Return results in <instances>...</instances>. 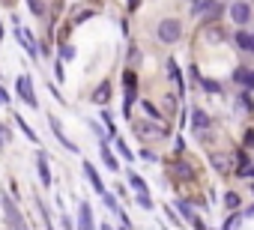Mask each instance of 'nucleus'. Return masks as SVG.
I'll return each instance as SVG.
<instances>
[{
  "label": "nucleus",
  "instance_id": "1",
  "mask_svg": "<svg viewBox=\"0 0 254 230\" xmlns=\"http://www.w3.org/2000/svg\"><path fill=\"white\" fill-rule=\"evenodd\" d=\"M0 209H3V218H6V227H9V230H27V224H24V218H21L15 200H12L9 194H0Z\"/></svg>",
  "mask_w": 254,
  "mask_h": 230
},
{
  "label": "nucleus",
  "instance_id": "2",
  "mask_svg": "<svg viewBox=\"0 0 254 230\" xmlns=\"http://www.w3.org/2000/svg\"><path fill=\"white\" fill-rule=\"evenodd\" d=\"M156 36H159V42H180V36H183V24H180L177 18H165V21H159Z\"/></svg>",
  "mask_w": 254,
  "mask_h": 230
},
{
  "label": "nucleus",
  "instance_id": "3",
  "mask_svg": "<svg viewBox=\"0 0 254 230\" xmlns=\"http://www.w3.org/2000/svg\"><path fill=\"white\" fill-rule=\"evenodd\" d=\"M221 3L218 0H191V15H206V18H218L221 15Z\"/></svg>",
  "mask_w": 254,
  "mask_h": 230
},
{
  "label": "nucleus",
  "instance_id": "4",
  "mask_svg": "<svg viewBox=\"0 0 254 230\" xmlns=\"http://www.w3.org/2000/svg\"><path fill=\"white\" fill-rule=\"evenodd\" d=\"M15 90H18V96H21L30 108H39V99H36V93H33V78H30V75H18Z\"/></svg>",
  "mask_w": 254,
  "mask_h": 230
},
{
  "label": "nucleus",
  "instance_id": "5",
  "mask_svg": "<svg viewBox=\"0 0 254 230\" xmlns=\"http://www.w3.org/2000/svg\"><path fill=\"white\" fill-rule=\"evenodd\" d=\"M15 39L21 42V48H27V54H30V57H36V54H39V48H36V42H33V33H30L27 27H21V24H18V18H15Z\"/></svg>",
  "mask_w": 254,
  "mask_h": 230
},
{
  "label": "nucleus",
  "instance_id": "6",
  "mask_svg": "<svg viewBox=\"0 0 254 230\" xmlns=\"http://www.w3.org/2000/svg\"><path fill=\"white\" fill-rule=\"evenodd\" d=\"M230 18L242 27V24H248L251 21V6L245 3V0H236V3H230Z\"/></svg>",
  "mask_w": 254,
  "mask_h": 230
},
{
  "label": "nucleus",
  "instance_id": "7",
  "mask_svg": "<svg viewBox=\"0 0 254 230\" xmlns=\"http://www.w3.org/2000/svg\"><path fill=\"white\" fill-rule=\"evenodd\" d=\"M48 126L54 129V138H57V141H60V144H63V147L69 150V153H78V147H75V144H72V141L66 138V132H63V126H60V120L54 117V114H48Z\"/></svg>",
  "mask_w": 254,
  "mask_h": 230
},
{
  "label": "nucleus",
  "instance_id": "8",
  "mask_svg": "<svg viewBox=\"0 0 254 230\" xmlns=\"http://www.w3.org/2000/svg\"><path fill=\"white\" fill-rule=\"evenodd\" d=\"M233 81L242 87V90H254V69H248V66H239L236 72H233Z\"/></svg>",
  "mask_w": 254,
  "mask_h": 230
},
{
  "label": "nucleus",
  "instance_id": "9",
  "mask_svg": "<svg viewBox=\"0 0 254 230\" xmlns=\"http://www.w3.org/2000/svg\"><path fill=\"white\" fill-rule=\"evenodd\" d=\"M209 129V114L203 108H191V132H206Z\"/></svg>",
  "mask_w": 254,
  "mask_h": 230
},
{
  "label": "nucleus",
  "instance_id": "10",
  "mask_svg": "<svg viewBox=\"0 0 254 230\" xmlns=\"http://www.w3.org/2000/svg\"><path fill=\"white\" fill-rule=\"evenodd\" d=\"M36 171H39L42 185H51V168H48V153H45V150L36 153Z\"/></svg>",
  "mask_w": 254,
  "mask_h": 230
},
{
  "label": "nucleus",
  "instance_id": "11",
  "mask_svg": "<svg viewBox=\"0 0 254 230\" xmlns=\"http://www.w3.org/2000/svg\"><path fill=\"white\" fill-rule=\"evenodd\" d=\"M78 230H96L93 227V209H90V203L78 206Z\"/></svg>",
  "mask_w": 254,
  "mask_h": 230
},
{
  "label": "nucleus",
  "instance_id": "12",
  "mask_svg": "<svg viewBox=\"0 0 254 230\" xmlns=\"http://www.w3.org/2000/svg\"><path fill=\"white\" fill-rule=\"evenodd\" d=\"M84 173H87V179H90V185L96 188V194H105V182H102V176L96 173V168H93L90 162H84Z\"/></svg>",
  "mask_w": 254,
  "mask_h": 230
},
{
  "label": "nucleus",
  "instance_id": "13",
  "mask_svg": "<svg viewBox=\"0 0 254 230\" xmlns=\"http://www.w3.org/2000/svg\"><path fill=\"white\" fill-rule=\"evenodd\" d=\"M135 132L141 135V138H162L165 132L159 129V126H153V123H135Z\"/></svg>",
  "mask_w": 254,
  "mask_h": 230
},
{
  "label": "nucleus",
  "instance_id": "14",
  "mask_svg": "<svg viewBox=\"0 0 254 230\" xmlns=\"http://www.w3.org/2000/svg\"><path fill=\"white\" fill-rule=\"evenodd\" d=\"M233 39H236V45H239L242 51H248V54H254V33H245V30H239V33H236Z\"/></svg>",
  "mask_w": 254,
  "mask_h": 230
},
{
  "label": "nucleus",
  "instance_id": "15",
  "mask_svg": "<svg viewBox=\"0 0 254 230\" xmlns=\"http://www.w3.org/2000/svg\"><path fill=\"white\" fill-rule=\"evenodd\" d=\"M99 147H102V162L111 168V171H120V162L114 159V153L108 150V141H99Z\"/></svg>",
  "mask_w": 254,
  "mask_h": 230
},
{
  "label": "nucleus",
  "instance_id": "16",
  "mask_svg": "<svg viewBox=\"0 0 254 230\" xmlns=\"http://www.w3.org/2000/svg\"><path fill=\"white\" fill-rule=\"evenodd\" d=\"M168 72H171V81H174L177 93H183V78H180V69H177V63H174V60H168Z\"/></svg>",
  "mask_w": 254,
  "mask_h": 230
},
{
  "label": "nucleus",
  "instance_id": "17",
  "mask_svg": "<svg viewBox=\"0 0 254 230\" xmlns=\"http://www.w3.org/2000/svg\"><path fill=\"white\" fill-rule=\"evenodd\" d=\"M15 123H18V129L24 132V138H27V141H33V144H39V135H36V132H33V129H30V126L24 123V117H15Z\"/></svg>",
  "mask_w": 254,
  "mask_h": 230
},
{
  "label": "nucleus",
  "instance_id": "18",
  "mask_svg": "<svg viewBox=\"0 0 254 230\" xmlns=\"http://www.w3.org/2000/svg\"><path fill=\"white\" fill-rule=\"evenodd\" d=\"M108 99H111V84H102V87H99V90L93 93V102H99V105H105Z\"/></svg>",
  "mask_w": 254,
  "mask_h": 230
},
{
  "label": "nucleus",
  "instance_id": "19",
  "mask_svg": "<svg viewBox=\"0 0 254 230\" xmlns=\"http://www.w3.org/2000/svg\"><path fill=\"white\" fill-rule=\"evenodd\" d=\"M114 147H117V153H120V156H123L126 162H135V153H132L129 147H126V144H123L120 138H114Z\"/></svg>",
  "mask_w": 254,
  "mask_h": 230
},
{
  "label": "nucleus",
  "instance_id": "20",
  "mask_svg": "<svg viewBox=\"0 0 254 230\" xmlns=\"http://www.w3.org/2000/svg\"><path fill=\"white\" fill-rule=\"evenodd\" d=\"M177 209H180V215L191 224V218H194V209H191V203H186V200H177Z\"/></svg>",
  "mask_w": 254,
  "mask_h": 230
},
{
  "label": "nucleus",
  "instance_id": "21",
  "mask_svg": "<svg viewBox=\"0 0 254 230\" xmlns=\"http://www.w3.org/2000/svg\"><path fill=\"white\" fill-rule=\"evenodd\" d=\"M141 111H147V117H153V120H162V111H156L153 102H141Z\"/></svg>",
  "mask_w": 254,
  "mask_h": 230
},
{
  "label": "nucleus",
  "instance_id": "22",
  "mask_svg": "<svg viewBox=\"0 0 254 230\" xmlns=\"http://www.w3.org/2000/svg\"><path fill=\"white\" fill-rule=\"evenodd\" d=\"M129 182H132V188H135V191H147V182H144L138 173H129Z\"/></svg>",
  "mask_w": 254,
  "mask_h": 230
},
{
  "label": "nucleus",
  "instance_id": "23",
  "mask_svg": "<svg viewBox=\"0 0 254 230\" xmlns=\"http://www.w3.org/2000/svg\"><path fill=\"white\" fill-rule=\"evenodd\" d=\"M138 206H141V209H153V197H150L147 191H138Z\"/></svg>",
  "mask_w": 254,
  "mask_h": 230
},
{
  "label": "nucleus",
  "instance_id": "24",
  "mask_svg": "<svg viewBox=\"0 0 254 230\" xmlns=\"http://www.w3.org/2000/svg\"><path fill=\"white\" fill-rule=\"evenodd\" d=\"M200 84H203V90H206V93H221V87H218V81H209V78H203Z\"/></svg>",
  "mask_w": 254,
  "mask_h": 230
},
{
  "label": "nucleus",
  "instance_id": "25",
  "mask_svg": "<svg viewBox=\"0 0 254 230\" xmlns=\"http://www.w3.org/2000/svg\"><path fill=\"white\" fill-rule=\"evenodd\" d=\"M224 203H227V209H236V206H239V194H233V191L224 194Z\"/></svg>",
  "mask_w": 254,
  "mask_h": 230
},
{
  "label": "nucleus",
  "instance_id": "26",
  "mask_svg": "<svg viewBox=\"0 0 254 230\" xmlns=\"http://www.w3.org/2000/svg\"><path fill=\"white\" fill-rule=\"evenodd\" d=\"M72 57H75V48L72 45H63L60 48V60H72Z\"/></svg>",
  "mask_w": 254,
  "mask_h": 230
},
{
  "label": "nucleus",
  "instance_id": "27",
  "mask_svg": "<svg viewBox=\"0 0 254 230\" xmlns=\"http://www.w3.org/2000/svg\"><path fill=\"white\" fill-rule=\"evenodd\" d=\"M236 105H242L245 111H251V108H254V105H251V99H248V90H245V93H242V96L236 99Z\"/></svg>",
  "mask_w": 254,
  "mask_h": 230
},
{
  "label": "nucleus",
  "instance_id": "28",
  "mask_svg": "<svg viewBox=\"0 0 254 230\" xmlns=\"http://www.w3.org/2000/svg\"><path fill=\"white\" fill-rule=\"evenodd\" d=\"M27 3H30V9H33V15H42V3H39V0H27Z\"/></svg>",
  "mask_w": 254,
  "mask_h": 230
},
{
  "label": "nucleus",
  "instance_id": "29",
  "mask_svg": "<svg viewBox=\"0 0 254 230\" xmlns=\"http://www.w3.org/2000/svg\"><path fill=\"white\" fill-rule=\"evenodd\" d=\"M141 159H144V162H156V153H150V150H141Z\"/></svg>",
  "mask_w": 254,
  "mask_h": 230
},
{
  "label": "nucleus",
  "instance_id": "30",
  "mask_svg": "<svg viewBox=\"0 0 254 230\" xmlns=\"http://www.w3.org/2000/svg\"><path fill=\"white\" fill-rule=\"evenodd\" d=\"M0 102H3V105H6V102H9V93H6V90H3V87H0Z\"/></svg>",
  "mask_w": 254,
  "mask_h": 230
},
{
  "label": "nucleus",
  "instance_id": "31",
  "mask_svg": "<svg viewBox=\"0 0 254 230\" xmlns=\"http://www.w3.org/2000/svg\"><path fill=\"white\" fill-rule=\"evenodd\" d=\"M245 144H248V147H254V132H248V135H245Z\"/></svg>",
  "mask_w": 254,
  "mask_h": 230
},
{
  "label": "nucleus",
  "instance_id": "32",
  "mask_svg": "<svg viewBox=\"0 0 254 230\" xmlns=\"http://www.w3.org/2000/svg\"><path fill=\"white\" fill-rule=\"evenodd\" d=\"M102 230H114V227H111V224H102Z\"/></svg>",
  "mask_w": 254,
  "mask_h": 230
},
{
  "label": "nucleus",
  "instance_id": "33",
  "mask_svg": "<svg viewBox=\"0 0 254 230\" xmlns=\"http://www.w3.org/2000/svg\"><path fill=\"white\" fill-rule=\"evenodd\" d=\"M0 144H3V141H0Z\"/></svg>",
  "mask_w": 254,
  "mask_h": 230
},
{
  "label": "nucleus",
  "instance_id": "34",
  "mask_svg": "<svg viewBox=\"0 0 254 230\" xmlns=\"http://www.w3.org/2000/svg\"><path fill=\"white\" fill-rule=\"evenodd\" d=\"M123 230H126V227H123Z\"/></svg>",
  "mask_w": 254,
  "mask_h": 230
}]
</instances>
